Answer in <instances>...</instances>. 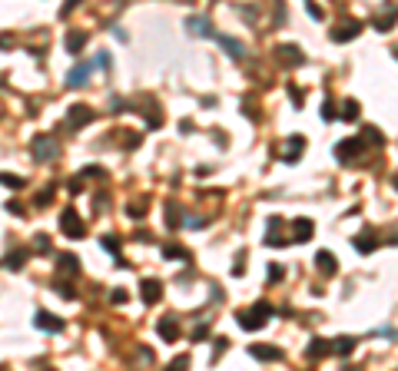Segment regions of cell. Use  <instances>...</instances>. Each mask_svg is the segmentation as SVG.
I'll return each instance as SVG.
<instances>
[{"mask_svg": "<svg viewBox=\"0 0 398 371\" xmlns=\"http://www.w3.org/2000/svg\"><path fill=\"white\" fill-rule=\"evenodd\" d=\"M392 53H395V60H398V47H395V50H392Z\"/></svg>", "mask_w": 398, "mask_h": 371, "instance_id": "836d02e7", "label": "cell"}, {"mask_svg": "<svg viewBox=\"0 0 398 371\" xmlns=\"http://www.w3.org/2000/svg\"><path fill=\"white\" fill-rule=\"evenodd\" d=\"M276 56L282 60V63H289V67H299L305 56L299 53V47H292V43H282V47H276Z\"/></svg>", "mask_w": 398, "mask_h": 371, "instance_id": "8992f818", "label": "cell"}, {"mask_svg": "<svg viewBox=\"0 0 398 371\" xmlns=\"http://www.w3.org/2000/svg\"><path fill=\"white\" fill-rule=\"evenodd\" d=\"M156 328H159V335H163L166 341H176V338H179V325H176L173 318H163V321H159Z\"/></svg>", "mask_w": 398, "mask_h": 371, "instance_id": "d6986e66", "label": "cell"}, {"mask_svg": "<svg viewBox=\"0 0 398 371\" xmlns=\"http://www.w3.org/2000/svg\"><path fill=\"white\" fill-rule=\"evenodd\" d=\"M83 43H87V34H83V30L67 34V53H80V50H83Z\"/></svg>", "mask_w": 398, "mask_h": 371, "instance_id": "ac0fdd59", "label": "cell"}, {"mask_svg": "<svg viewBox=\"0 0 398 371\" xmlns=\"http://www.w3.org/2000/svg\"><path fill=\"white\" fill-rule=\"evenodd\" d=\"M359 34H362V23H355V20H348L345 27H335V30H332V40H335V43H345V40L359 37Z\"/></svg>", "mask_w": 398, "mask_h": 371, "instance_id": "ba28073f", "label": "cell"}, {"mask_svg": "<svg viewBox=\"0 0 398 371\" xmlns=\"http://www.w3.org/2000/svg\"><path fill=\"white\" fill-rule=\"evenodd\" d=\"M34 325H37V328H43V332H60V328H63V318L50 315V312H37Z\"/></svg>", "mask_w": 398, "mask_h": 371, "instance_id": "30bf717a", "label": "cell"}, {"mask_svg": "<svg viewBox=\"0 0 398 371\" xmlns=\"http://www.w3.org/2000/svg\"><path fill=\"white\" fill-rule=\"evenodd\" d=\"M355 152H362V143H359V139H342L339 146H335L339 163H352V159H355Z\"/></svg>", "mask_w": 398, "mask_h": 371, "instance_id": "5b68a950", "label": "cell"}, {"mask_svg": "<svg viewBox=\"0 0 398 371\" xmlns=\"http://www.w3.org/2000/svg\"><path fill=\"white\" fill-rule=\"evenodd\" d=\"M34 249H37V252H50V239H47V236L40 232L37 239H34Z\"/></svg>", "mask_w": 398, "mask_h": 371, "instance_id": "83f0119b", "label": "cell"}, {"mask_svg": "<svg viewBox=\"0 0 398 371\" xmlns=\"http://www.w3.org/2000/svg\"><path fill=\"white\" fill-rule=\"evenodd\" d=\"M292 232H295V236H292L295 242H309L312 232H315V225H312V219H295V222H292Z\"/></svg>", "mask_w": 398, "mask_h": 371, "instance_id": "7c38bea8", "label": "cell"}, {"mask_svg": "<svg viewBox=\"0 0 398 371\" xmlns=\"http://www.w3.org/2000/svg\"><path fill=\"white\" fill-rule=\"evenodd\" d=\"M50 199H53V186H47L43 192H37V205H47Z\"/></svg>", "mask_w": 398, "mask_h": 371, "instance_id": "f1b7e54d", "label": "cell"}, {"mask_svg": "<svg viewBox=\"0 0 398 371\" xmlns=\"http://www.w3.org/2000/svg\"><path fill=\"white\" fill-rule=\"evenodd\" d=\"M34 152H37V159H57L60 146H57L53 136H37V139H34Z\"/></svg>", "mask_w": 398, "mask_h": 371, "instance_id": "7a4b0ae2", "label": "cell"}, {"mask_svg": "<svg viewBox=\"0 0 398 371\" xmlns=\"http://www.w3.org/2000/svg\"><path fill=\"white\" fill-rule=\"evenodd\" d=\"M302 146H305V139L302 136H292V139H289V146H285V163H295V159H299V152H302Z\"/></svg>", "mask_w": 398, "mask_h": 371, "instance_id": "e0dca14e", "label": "cell"}, {"mask_svg": "<svg viewBox=\"0 0 398 371\" xmlns=\"http://www.w3.org/2000/svg\"><path fill=\"white\" fill-rule=\"evenodd\" d=\"M60 269L63 272H76L80 265H76V255H60Z\"/></svg>", "mask_w": 398, "mask_h": 371, "instance_id": "484cf974", "label": "cell"}, {"mask_svg": "<svg viewBox=\"0 0 398 371\" xmlns=\"http://www.w3.org/2000/svg\"><path fill=\"white\" fill-rule=\"evenodd\" d=\"M365 139H368V143H375V146H379V143H381V133L375 130V126H368V130H365Z\"/></svg>", "mask_w": 398, "mask_h": 371, "instance_id": "f546056e", "label": "cell"}, {"mask_svg": "<svg viewBox=\"0 0 398 371\" xmlns=\"http://www.w3.org/2000/svg\"><path fill=\"white\" fill-rule=\"evenodd\" d=\"M352 348H355V338H339V341L332 345V352H339L342 358H345V354H352Z\"/></svg>", "mask_w": 398, "mask_h": 371, "instance_id": "ffe728a7", "label": "cell"}, {"mask_svg": "<svg viewBox=\"0 0 398 371\" xmlns=\"http://www.w3.org/2000/svg\"><path fill=\"white\" fill-rule=\"evenodd\" d=\"M90 70H93V63H80V67H73L70 73H67V86H83L87 83V76H90Z\"/></svg>", "mask_w": 398, "mask_h": 371, "instance_id": "9c48e42d", "label": "cell"}, {"mask_svg": "<svg viewBox=\"0 0 398 371\" xmlns=\"http://www.w3.org/2000/svg\"><path fill=\"white\" fill-rule=\"evenodd\" d=\"M249 354H252L256 361H282V352H279V348H272V345H252Z\"/></svg>", "mask_w": 398, "mask_h": 371, "instance_id": "52a82bcc", "label": "cell"}, {"mask_svg": "<svg viewBox=\"0 0 398 371\" xmlns=\"http://www.w3.org/2000/svg\"><path fill=\"white\" fill-rule=\"evenodd\" d=\"M375 245H379V242L372 239V232H365V236H359V239H355V249H359V252H372Z\"/></svg>", "mask_w": 398, "mask_h": 371, "instance_id": "44dd1931", "label": "cell"}, {"mask_svg": "<svg viewBox=\"0 0 398 371\" xmlns=\"http://www.w3.org/2000/svg\"><path fill=\"white\" fill-rule=\"evenodd\" d=\"M90 119H93V110L76 103V106H70V113H67V130H80V126L90 123Z\"/></svg>", "mask_w": 398, "mask_h": 371, "instance_id": "277c9868", "label": "cell"}, {"mask_svg": "<svg viewBox=\"0 0 398 371\" xmlns=\"http://www.w3.org/2000/svg\"><path fill=\"white\" fill-rule=\"evenodd\" d=\"M315 262H319V269H322L325 275H335V272H339V259H335L332 252H319Z\"/></svg>", "mask_w": 398, "mask_h": 371, "instance_id": "2e32d148", "label": "cell"}, {"mask_svg": "<svg viewBox=\"0 0 398 371\" xmlns=\"http://www.w3.org/2000/svg\"><path fill=\"white\" fill-rule=\"evenodd\" d=\"M23 259H27L23 252H10V255L3 259V265H7V269H23Z\"/></svg>", "mask_w": 398, "mask_h": 371, "instance_id": "603a6c76", "label": "cell"}, {"mask_svg": "<svg viewBox=\"0 0 398 371\" xmlns=\"http://www.w3.org/2000/svg\"><path fill=\"white\" fill-rule=\"evenodd\" d=\"M335 116H339V113H335V103L329 100V103L322 106V119H335Z\"/></svg>", "mask_w": 398, "mask_h": 371, "instance_id": "4dcf8cb0", "label": "cell"}, {"mask_svg": "<svg viewBox=\"0 0 398 371\" xmlns=\"http://www.w3.org/2000/svg\"><path fill=\"white\" fill-rule=\"evenodd\" d=\"M0 183L10 186V189H23V179L20 176H10V172H0Z\"/></svg>", "mask_w": 398, "mask_h": 371, "instance_id": "d4e9b609", "label": "cell"}, {"mask_svg": "<svg viewBox=\"0 0 398 371\" xmlns=\"http://www.w3.org/2000/svg\"><path fill=\"white\" fill-rule=\"evenodd\" d=\"M96 67H100V70H110V53H100V56H96Z\"/></svg>", "mask_w": 398, "mask_h": 371, "instance_id": "1f68e13d", "label": "cell"}, {"mask_svg": "<svg viewBox=\"0 0 398 371\" xmlns=\"http://www.w3.org/2000/svg\"><path fill=\"white\" fill-rule=\"evenodd\" d=\"M113 302H116V305H123V302H126V292H123V288H120V292H113Z\"/></svg>", "mask_w": 398, "mask_h": 371, "instance_id": "d6a6232c", "label": "cell"}, {"mask_svg": "<svg viewBox=\"0 0 398 371\" xmlns=\"http://www.w3.org/2000/svg\"><path fill=\"white\" fill-rule=\"evenodd\" d=\"M0 47H7V40H0Z\"/></svg>", "mask_w": 398, "mask_h": 371, "instance_id": "e575fe53", "label": "cell"}, {"mask_svg": "<svg viewBox=\"0 0 398 371\" xmlns=\"http://www.w3.org/2000/svg\"><path fill=\"white\" fill-rule=\"evenodd\" d=\"M342 116L352 123V119H359V103L355 100H345V106H342Z\"/></svg>", "mask_w": 398, "mask_h": 371, "instance_id": "7402d4cb", "label": "cell"}, {"mask_svg": "<svg viewBox=\"0 0 398 371\" xmlns=\"http://www.w3.org/2000/svg\"><path fill=\"white\" fill-rule=\"evenodd\" d=\"M60 229H63L70 239H83V222H80V216H76L73 209H67V212L60 216Z\"/></svg>", "mask_w": 398, "mask_h": 371, "instance_id": "3957f363", "label": "cell"}, {"mask_svg": "<svg viewBox=\"0 0 398 371\" xmlns=\"http://www.w3.org/2000/svg\"><path fill=\"white\" fill-rule=\"evenodd\" d=\"M325 354H332V341H325V338H315V341L309 345L305 358H309V361H319V358H325Z\"/></svg>", "mask_w": 398, "mask_h": 371, "instance_id": "8fae6325", "label": "cell"}, {"mask_svg": "<svg viewBox=\"0 0 398 371\" xmlns=\"http://www.w3.org/2000/svg\"><path fill=\"white\" fill-rule=\"evenodd\" d=\"M269 312H272V305H269V302H259L252 312H239V325L249 328V332H256V328H262V325H265Z\"/></svg>", "mask_w": 398, "mask_h": 371, "instance_id": "6da1fadb", "label": "cell"}, {"mask_svg": "<svg viewBox=\"0 0 398 371\" xmlns=\"http://www.w3.org/2000/svg\"><path fill=\"white\" fill-rule=\"evenodd\" d=\"M216 40L223 43V50H226L232 60H242V56H246V47H242V43H239L236 37H216Z\"/></svg>", "mask_w": 398, "mask_h": 371, "instance_id": "5bb4252c", "label": "cell"}, {"mask_svg": "<svg viewBox=\"0 0 398 371\" xmlns=\"http://www.w3.org/2000/svg\"><path fill=\"white\" fill-rule=\"evenodd\" d=\"M375 27H379V30H392V27H395V14H388V17H379V20H375Z\"/></svg>", "mask_w": 398, "mask_h": 371, "instance_id": "4316f807", "label": "cell"}, {"mask_svg": "<svg viewBox=\"0 0 398 371\" xmlns=\"http://www.w3.org/2000/svg\"><path fill=\"white\" fill-rule=\"evenodd\" d=\"M163 252H166V259H190V252H186L183 245H166Z\"/></svg>", "mask_w": 398, "mask_h": 371, "instance_id": "cb8c5ba5", "label": "cell"}, {"mask_svg": "<svg viewBox=\"0 0 398 371\" xmlns=\"http://www.w3.org/2000/svg\"><path fill=\"white\" fill-rule=\"evenodd\" d=\"M163 298V285L156 282V278H150V282H143V302L146 305H156Z\"/></svg>", "mask_w": 398, "mask_h": 371, "instance_id": "4fadbf2b", "label": "cell"}, {"mask_svg": "<svg viewBox=\"0 0 398 371\" xmlns=\"http://www.w3.org/2000/svg\"><path fill=\"white\" fill-rule=\"evenodd\" d=\"M186 23H190V34H199V37H216V30L209 27L206 17H190Z\"/></svg>", "mask_w": 398, "mask_h": 371, "instance_id": "9a60e30c", "label": "cell"}]
</instances>
